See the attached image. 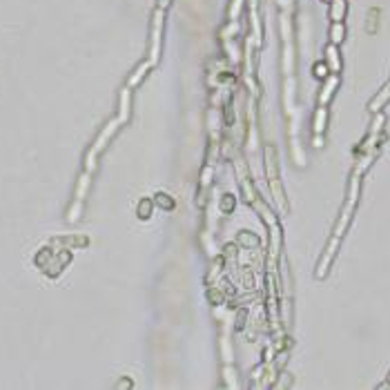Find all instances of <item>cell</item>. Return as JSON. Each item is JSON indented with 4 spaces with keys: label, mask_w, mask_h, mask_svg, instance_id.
<instances>
[{
    "label": "cell",
    "mask_w": 390,
    "mask_h": 390,
    "mask_svg": "<svg viewBox=\"0 0 390 390\" xmlns=\"http://www.w3.org/2000/svg\"><path fill=\"white\" fill-rule=\"evenodd\" d=\"M344 34H346L344 25H341V22H334V25H332V32H330V36H332V42H334V45L344 40Z\"/></svg>",
    "instance_id": "7a4b0ae2"
},
{
    "label": "cell",
    "mask_w": 390,
    "mask_h": 390,
    "mask_svg": "<svg viewBox=\"0 0 390 390\" xmlns=\"http://www.w3.org/2000/svg\"><path fill=\"white\" fill-rule=\"evenodd\" d=\"M316 76H319V78H324L326 74H328V69H326V65H316Z\"/></svg>",
    "instance_id": "277c9868"
},
{
    "label": "cell",
    "mask_w": 390,
    "mask_h": 390,
    "mask_svg": "<svg viewBox=\"0 0 390 390\" xmlns=\"http://www.w3.org/2000/svg\"><path fill=\"white\" fill-rule=\"evenodd\" d=\"M346 11H348V5H346V0H332L330 5V16L334 22H341L346 16Z\"/></svg>",
    "instance_id": "6da1fadb"
},
{
    "label": "cell",
    "mask_w": 390,
    "mask_h": 390,
    "mask_svg": "<svg viewBox=\"0 0 390 390\" xmlns=\"http://www.w3.org/2000/svg\"><path fill=\"white\" fill-rule=\"evenodd\" d=\"M328 63H332V71H339V67H341V63H339V58H337V47H328Z\"/></svg>",
    "instance_id": "3957f363"
}]
</instances>
